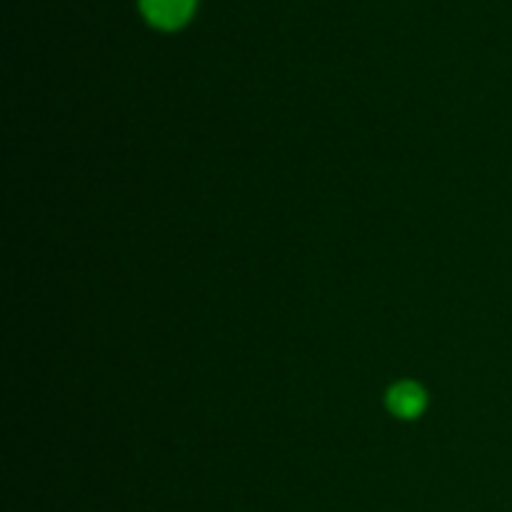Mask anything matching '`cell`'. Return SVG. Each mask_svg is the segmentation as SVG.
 Listing matches in <instances>:
<instances>
[{
  "mask_svg": "<svg viewBox=\"0 0 512 512\" xmlns=\"http://www.w3.org/2000/svg\"><path fill=\"white\" fill-rule=\"evenodd\" d=\"M388 410L395 418L403 420H415L418 415H423L425 405H428V395L413 380H403V383H395L388 390Z\"/></svg>",
  "mask_w": 512,
  "mask_h": 512,
  "instance_id": "1",
  "label": "cell"
},
{
  "mask_svg": "<svg viewBox=\"0 0 512 512\" xmlns=\"http://www.w3.org/2000/svg\"><path fill=\"white\" fill-rule=\"evenodd\" d=\"M145 18L158 28H178L193 10V0H140Z\"/></svg>",
  "mask_w": 512,
  "mask_h": 512,
  "instance_id": "2",
  "label": "cell"
}]
</instances>
